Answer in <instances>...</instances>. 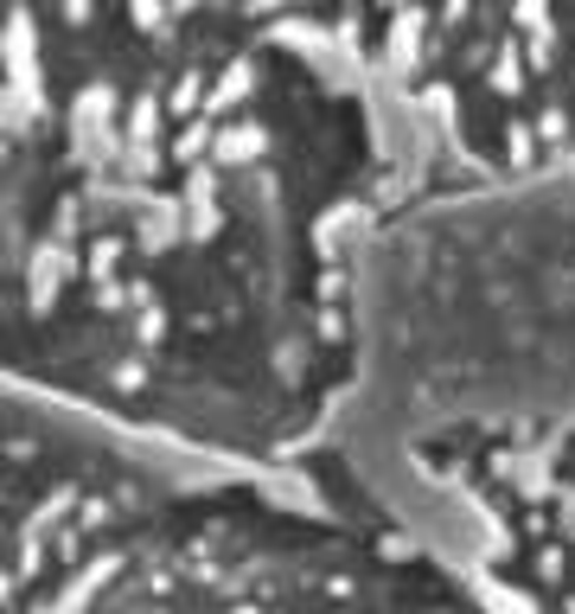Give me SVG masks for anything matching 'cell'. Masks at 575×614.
Segmentation results:
<instances>
[{"label": "cell", "mask_w": 575, "mask_h": 614, "mask_svg": "<svg viewBox=\"0 0 575 614\" xmlns=\"http://www.w3.org/2000/svg\"><path fill=\"white\" fill-rule=\"evenodd\" d=\"M7 45L0 384L205 474L313 460L359 244L403 199L333 7H7Z\"/></svg>", "instance_id": "obj_1"}, {"label": "cell", "mask_w": 575, "mask_h": 614, "mask_svg": "<svg viewBox=\"0 0 575 614\" xmlns=\"http://www.w3.org/2000/svg\"><path fill=\"white\" fill-rule=\"evenodd\" d=\"M192 474L0 384V614H45Z\"/></svg>", "instance_id": "obj_2"}, {"label": "cell", "mask_w": 575, "mask_h": 614, "mask_svg": "<svg viewBox=\"0 0 575 614\" xmlns=\"http://www.w3.org/2000/svg\"><path fill=\"white\" fill-rule=\"evenodd\" d=\"M20 180V116H13V77H7V7H0V205Z\"/></svg>", "instance_id": "obj_3"}]
</instances>
